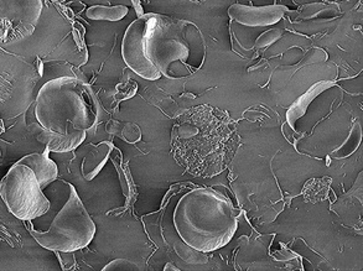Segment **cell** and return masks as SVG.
I'll return each mask as SVG.
<instances>
[{"label": "cell", "mask_w": 363, "mask_h": 271, "mask_svg": "<svg viewBox=\"0 0 363 271\" xmlns=\"http://www.w3.org/2000/svg\"><path fill=\"white\" fill-rule=\"evenodd\" d=\"M122 57L134 74L147 81L185 79L203 66L206 45L191 21L147 13L125 30Z\"/></svg>", "instance_id": "6da1fadb"}, {"label": "cell", "mask_w": 363, "mask_h": 271, "mask_svg": "<svg viewBox=\"0 0 363 271\" xmlns=\"http://www.w3.org/2000/svg\"><path fill=\"white\" fill-rule=\"evenodd\" d=\"M35 117L43 132L40 143L52 153H69L84 143L101 120V105L94 91L74 77L51 79L40 88Z\"/></svg>", "instance_id": "7a4b0ae2"}, {"label": "cell", "mask_w": 363, "mask_h": 271, "mask_svg": "<svg viewBox=\"0 0 363 271\" xmlns=\"http://www.w3.org/2000/svg\"><path fill=\"white\" fill-rule=\"evenodd\" d=\"M182 242L197 252L212 253L226 247L238 229V213L230 198L211 188L184 193L172 213Z\"/></svg>", "instance_id": "3957f363"}, {"label": "cell", "mask_w": 363, "mask_h": 271, "mask_svg": "<svg viewBox=\"0 0 363 271\" xmlns=\"http://www.w3.org/2000/svg\"><path fill=\"white\" fill-rule=\"evenodd\" d=\"M44 154H30L15 163L0 183V193L10 213L31 221L49 212L50 201L43 192L59 176L57 165Z\"/></svg>", "instance_id": "277c9868"}, {"label": "cell", "mask_w": 363, "mask_h": 271, "mask_svg": "<svg viewBox=\"0 0 363 271\" xmlns=\"http://www.w3.org/2000/svg\"><path fill=\"white\" fill-rule=\"evenodd\" d=\"M69 186V196L51 227L45 232L31 229V236L41 247L49 250L74 253L89 247L96 236V223L91 218L76 188Z\"/></svg>", "instance_id": "5b68a950"}, {"label": "cell", "mask_w": 363, "mask_h": 271, "mask_svg": "<svg viewBox=\"0 0 363 271\" xmlns=\"http://www.w3.org/2000/svg\"><path fill=\"white\" fill-rule=\"evenodd\" d=\"M43 1L40 0H1L0 1V36L1 42L9 44L34 34Z\"/></svg>", "instance_id": "8992f818"}, {"label": "cell", "mask_w": 363, "mask_h": 271, "mask_svg": "<svg viewBox=\"0 0 363 271\" xmlns=\"http://www.w3.org/2000/svg\"><path fill=\"white\" fill-rule=\"evenodd\" d=\"M289 11L285 5L273 4L265 6H250V5H231L228 15L233 21L248 28H265L278 24L284 15Z\"/></svg>", "instance_id": "52a82bcc"}, {"label": "cell", "mask_w": 363, "mask_h": 271, "mask_svg": "<svg viewBox=\"0 0 363 271\" xmlns=\"http://www.w3.org/2000/svg\"><path fill=\"white\" fill-rule=\"evenodd\" d=\"M335 86L336 83L331 81H321L315 83L308 92H305L301 97L296 99L286 113V123L289 124L290 128L295 129L296 122L306 113L310 104L314 102L316 97H319L320 94L324 93L325 91L333 88Z\"/></svg>", "instance_id": "ba28073f"}, {"label": "cell", "mask_w": 363, "mask_h": 271, "mask_svg": "<svg viewBox=\"0 0 363 271\" xmlns=\"http://www.w3.org/2000/svg\"><path fill=\"white\" fill-rule=\"evenodd\" d=\"M92 146V145H91ZM113 145L111 143H101L89 149L82 160V175L86 180H94L108 160Z\"/></svg>", "instance_id": "9c48e42d"}, {"label": "cell", "mask_w": 363, "mask_h": 271, "mask_svg": "<svg viewBox=\"0 0 363 271\" xmlns=\"http://www.w3.org/2000/svg\"><path fill=\"white\" fill-rule=\"evenodd\" d=\"M129 13V8L125 5H94L86 10V16L91 20H107V21H119L124 19Z\"/></svg>", "instance_id": "30bf717a"}, {"label": "cell", "mask_w": 363, "mask_h": 271, "mask_svg": "<svg viewBox=\"0 0 363 271\" xmlns=\"http://www.w3.org/2000/svg\"><path fill=\"white\" fill-rule=\"evenodd\" d=\"M362 142V127L359 124V120H354L351 130H350L349 137L341 144L340 148L333 151V158H350L351 155H354L357 149L359 148Z\"/></svg>", "instance_id": "8fae6325"}, {"label": "cell", "mask_w": 363, "mask_h": 271, "mask_svg": "<svg viewBox=\"0 0 363 271\" xmlns=\"http://www.w3.org/2000/svg\"><path fill=\"white\" fill-rule=\"evenodd\" d=\"M142 269L138 267V264L130 262L128 259H116L113 262L108 263L104 267V271H140Z\"/></svg>", "instance_id": "7c38bea8"}, {"label": "cell", "mask_w": 363, "mask_h": 271, "mask_svg": "<svg viewBox=\"0 0 363 271\" xmlns=\"http://www.w3.org/2000/svg\"><path fill=\"white\" fill-rule=\"evenodd\" d=\"M281 34H283L281 30H269V31H267L264 34L260 35L259 38L255 41V47H259V49L267 47V46H269L270 44H273L274 41L281 38Z\"/></svg>", "instance_id": "4fadbf2b"}, {"label": "cell", "mask_w": 363, "mask_h": 271, "mask_svg": "<svg viewBox=\"0 0 363 271\" xmlns=\"http://www.w3.org/2000/svg\"><path fill=\"white\" fill-rule=\"evenodd\" d=\"M169 270H174V271H180V269L177 267H174L172 265V263H167V265L164 267V271H169Z\"/></svg>", "instance_id": "5bb4252c"}]
</instances>
